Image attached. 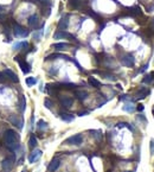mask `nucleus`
<instances>
[{"label": "nucleus", "mask_w": 154, "mask_h": 172, "mask_svg": "<svg viewBox=\"0 0 154 172\" xmlns=\"http://www.w3.org/2000/svg\"><path fill=\"white\" fill-rule=\"evenodd\" d=\"M5 75H6V77H8L11 81H13V82H19V79H18V76H17V74H14L12 70H10V69H6L5 70V73H4Z\"/></svg>", "instance_id": "nucleus-9"}, {"label": "nucleus", "mask_w": 154, "mask_h": 172, "mask_svg": "<svg viewBox=\"0 0 154 172\" xmlns=\"http://www.w3.org/2000/svg\"><path fill=\"white\" fill-rule=\"evenodd\" d=\"M68 46H69L68 43H56V44H54V48H55L56 50H64V49L68 48Z\"/></svg>", "instance_id": "nucleus-19"}, {"label": "nucleus", "mask_w": 154, "mask_h": 172, "mask_svg": "<svg viewBox=\"0 0 154 172\" xmlns=\"http://www.w3.org/2000/svg\"><path fill=\"white\" fill-rule=\"evenodd\" d=\"M54 37H55V39H59V38H71V39H74V37L71 35H69V33H67L64 31H61V30L58 32H56Z\"/></svg>", "instance_id": "nucleus-11"}, {"label": "nucleus", "mask_w": 154, "mask_h": 172, "mask_svg": "<svg viewBox=\"0 0 154 172\" xmlns=\"http://www.w3.org/2000/svg\"><path fill=\"white\" fill-rule=\"evenodd\" d=\"M121 63L125 67H133L134 65V57L132 55H126L121 58Z\"/></svg>", "instance_id": "nucleus-6"}, {"label": "nucleus", "mask_w": 154, "mask_h": 172, "mask_svg": "<svg viewBox=\"0 0 154 172\" xmlns=\"http://www.w3.org/2000/svg\"><path fill=\"white\" fill-rule=\"evenodd\" d=\"M39 1L43 4V6H48V7L51 6V0H39Z\"/></svg>", "instance_id": "nucleus-28"}, {"label": "nucleus", "mask_w": 154, "mask_h": 172, "mask_svg": "<svg viewBox=\"0 0 154 172\" xmlns=\"http://www.w3.org/2000/svg\"><path fill=\"white\" fill-rule=\"evenodd\" d=\"M4 139H5V145H6V147L10 151L14 152V151H17L20 147V144H19L20 137H19V134L15 131L7 129L5 132V134H4Z\"/></svg>", "instance_id": "nucleus-1"}, {"label": "nucleus", "mask_w": 154, "mask_h": 172, "mask_svg": "<svg viewBox=\"0 0 154 172\" xmlns=\"http://www.w3.org/2000/svg\"><path fill=\"white\" fill-rule=\"evenodd\" d=\"M87 114H88V112H82V113H79L78 115H79V116H84V115H87Z\"/></svg>", "instance_id": "nucleus-32"}, {"label": "nucleus", "mask_w": 154, "mask_h": 172, "mask_svg": "<svg viewBox=\"0 0 154 172\" xmlns=\"http://www.w3.org/2000/svg\"><path fill=\"white\" fill-rule=\"evenodd\" d=\"M10 121H11L12 123H14L18 128H23V120H21V119H18L15 115H11V116H10Z\"/></svg>", "instance_id": "nucleus-12"}, {"label": "nucleus", "mask_w": 154, "mask_h": 172, "mask_svg": "<svg viewBox=\"0 0 154 172\" xmlns=\"http://www.w3.org/2000/svg\"><path fill=\"white\" fill-rule=\"evenodd\" d=\"M38 23H39V20H38V17L36 14H32V15L29 17V25H30V27L36 29L38 26Z\"/></svg>", "instance_id": "nucleus-10"}, {"label": "nucleus", "mask_w": 154, "mask_h": 172, "mask_svg": "<svg viewBox=\"0 0 154 172\" xmlns=\"http://www.w3.org/2000/svg\"><path fill=\"white\" fill-rule=\"evenodd\" d=\"M68 19H69V17H68V15H65V17H64V18H62V19H61V21L58 23V29H59L61 31L67 29L68 23H69V20H68Z\"/></svg>", "instance_id": "nucleus-13"}, {"label": "nucleus", "mask_w": 154, "mask_h": 172, "mask_svg": "<svg viewBox=\"0 0 154 172\" xmlns=\"http://www.w3.org/2000/svg\"><path fill=\"white\" fill-rule=\"evenodd\" d=\"M40 157H42V151H40V150H33L32 153L29 156V162H30L31 164H33V163H36L37 160H39Z\"/></svg>", "instance_id": "nucleus-5"}, {"label": "nucleus", "mask_w": 154, "mask_h": 172, "mask_svg": "<svg viewBox=\"0 0 154 172\" xmlns=\"http://www.w3.org/2000/svg\"><path fill=\"white\" fill-rule=\"evenodd\" d=\"M59 101H61L62 106L65 107V108H70L73 106V103H74V100L71 97H69V96H61Z\"/></svg>", "instance_id": "nucleus-7"}, {"label": "nucleus", "mask_w": 154, "mask_h": 172, "mask_svg": "<svg viewBox=\"0 0 154 172\" xmlns=\"http://www.w3.org/2000/svg\"><path fill=\"white\" fill-rule=\"evenodd\" d=\"M75 95L77 96V98L81 100V101H84V100L88 97V93H87L85 90H76V91H75Z\"/></svg>", "instance_id": "nucleus-16"}, {"label": "nucleus", "mask_w": 154, "mask_h": 172, "mask_svg": "<svg viewBox=\"0 0 154 172\" xmlns=\"http://www.w3.org/2000/svg\"><path fill=\"white\" fill-rule=\"evenodd\" d=\"M82 140H83V137L81 134H75V135L68 138L64 141V144H68V145H79L82 143Z\"/></svg>", "instance_id": "nucleus-3"}, {"label": "nucleus", "mask_w": 154, "mask_h": 172, "mask_svg": "<svg viewBox=\"0 0 154 172\" xmlns=\"http://www.w3.org/2000/svg\"><path fill=\"white\" fill-rule=\"evenodd\" d=\"M88 82H89V85L91 87H95V88H100V87H101V82L97 81L95 77H89V79H88Z\"/></svg>", "instance_id": "nucleus-18"}, {"label": "nucleus", "mask_w": 154, "mask_h": 172, "mask_svg": "<svg viewBox=\"0 0 154 172\" xmlns=\"http://www.w3.org/2000/svg\"><path fill=\"white\" fill-rule=\"evenodd\" d=\"M14 160H15V157L13 158V157H7V158H5L4 160H2V163H1V166H2V170L5 172H10L12 169H13V166H14Z\"/></svg>", "instance_id": "nucleus-2"}, {"label": "nucleus", "mask_w": 154, "mask_h": 172, "mask_svg": "<svg viewBox=\"0 0 154 172\" xmlns=\"http://www.w3.org/2000/svg\"><path fill=\"white\" fill-rule=\"evenodd\" d=\"M19 62V65H20V68H21V71L24 73V74H27V73H30V70H31V67H30V64H27L25 61L23 62V61H18Z\"/></svg>", "instance_id": "nucleus-15"}, {"label": "nucleus", "mask_w": 154, "mask_h": 172, "mask_svg": "<svg viewBox=\"0 0 154 172\" xmlns=\"http://www.w3.org/2000/svg\"><path fill=\"white\" fill-rule=\"evenodd\" d=\"M142 82H144V83H152V77H151V76H146Z\"/></svg>", "instance_id": "nucleus-29"}, {"label": "nucleus", "mask_w": 154, "mask_h": 172, "mask_svg": "<svg viewBox=\"0 0 154 172\" xmlns=\"http://www.w3.org/2000/svg\"><path fill=\"white\" fill-rule=\"evenodd\" d=\"M37 83V79L36 77H27L26 79V85L27 86H33V85H36Z\"/></svg>", "instance_id": "nucleus-24"}, {"label": "nucleus", "mask_w": 154, "mask_h": 172, "mask_svg": "<svg viewBox=\"0 0 154 172\" xmlns=\"http://www.w3.org/2000/svg\"><path fill=\"white\" fill-rule=\"evenodd\" d=\"M134 109H135V108H134L132 104H126V106L123 107V110H126V112H129V113H132Z\"/></svg>", "instance_id": "nucleus-26"}, {"label": "nucleus", "mask_w": 154, "mask_h": 172, "mask_svg": "<svg viewBox=\"0 0 154 172\" xmlns=\"http://www.w3.org/2000/svg\"><path fill=\"white\" fill-rule=\"evenodd\" d=\"M150 148H151V154L154 153V140H151L150 141Z\"/></svg>", "instance_id": "nucleus-30"}, {"label": "nucleus", "mask_w": 154, "mask_h": 172, "mask_svg": "<svg viewBox=\"0 0 154 172\" xmlns=\"http://www.w3.org/2000/svg\"><path fill=\"white\" fill-rule=\"evenodd\" d=\"M37 128H38L39 131H44V129L48 128V123H46L45 121H43V120H39L38 123H37Z\"/></svg>", "instance_id": "nucleus-21"}, {"label": "nucleus", "mask_w": 154, "mask_h": 172, "mask_svg": "<svg viewBox=\"0 0 154 172\" xmlns=\"http://www.w3.org/2000/svg\"><path fill=\"white\" fill-rule=\"evenodd\" d=\"M136 109H138L139 112H142V110L145 109V107H144V104H138V107H136Z\"/></svg>", "instance_id": "nucleus-31"}, {"label": "nucleus", "mask_w": 154, "mask_h": 172, "mask_svg": "<svg viewBox=\"0 0 154 172\" xmlns=\"http://www.w3.org/2000/svg\"><path fill=\"white\" fill-rule=\"evenodd\" d=\"M126 172H134V171H126Z\"/></svg>", "instance_id": "nucleus-34"}, {"label": "nucleus", "mask_w": 154, "mask_h": 172, "mask_svg": "<svg viewBox=\"0 0 154 172\" xmlns=\"http://www.w3.org/2000/svg\"><path fill=\"white\" fill-rule=\"evenodd\" d=\"M4 77L6 79V75H5L4 73H0V80H1V79H4Z\"/></svg>", "instance_id": "nucleus-33"}, {"label": "nucleus", "mask_w": 154, "mask_h": 172, "mask_svg": "<svg viewBox=\"0 0 154 172\" xmlns=\"http://www.w3.org/2000/svg\"><path fill=\"white\" fill-rule=\"evenodd\" d=\"M81 5H82V0H71V2H70V6L73 8H79Z\"/></svg>", "instance_id": "nucleus-23"}, {"label": "nucleus", "mask_w": 154, "mask_h": 172, "mask_svg": "<svg viewBox=\"0 0 154 172\" xmlns=\"http://www.w3.org/2000/svg\"><path fill=\"white\" fill-rule=\"evenodd\" d=\"M13 32H14V36H17V37H26V36H29V30L21 27V26L18 25V24L14 25Z\"/></svg>", "instance_id": "nucleus-4"}, {"label": "nucleus", "mask_w": 154, "mask_h": 172, "mask_svg": "<svg viewBox=\"0 0 154 172\" xmlns=\"http://www.w3.org/2000/svg\"><path fill=\"white\" fill-rule=\"evenodd\" d=\"M29 146H30V147H31L32 150H33V148H34V147L37 146V138H36V137H34L33 134H32V135L30 137V141H29Z\"/></svg>", "instance_id": "nucleus-20"}, {"label": "nucleus", "mask_w": 154, "mask_h": 172, "mask_svg": "<svg viewBox=\"0 0 154 172\" xmlns=\"http://www.w3.org/2000/svg\"><path fill=\"white\" fill-rule=\"evenodd\" d=\"M153 115H154V108H153Z\"/></svg>", "instance_id": "nucleus-35"}, {"label": "nucleus", "mask_w": 154, "mask_h": 172, "mask_svg": "<svg viewBox=\"0 0 154 172\" xmlns=\"http://www.w3.org/2000/svg\"><path fill=\"white\" fill-rule=\"evenodd\" d=\"M25 104H26L25 96L21 95V96H20V113H24V112H25Z\"/></svg>", "instance_id": "nucleus-22"}, {"label": "nucleus", "mask_w": 154, "mask_h": 172, "mask_svg": "<svg viewBox=\"0 0 154 172\" xmlns=\"http://www.w3.org/2000/svg\"><path fill=\"white\" fill-rule=\"evenodd\" d=\"M59 165H61V162H59V159L58 158H55V159H52L51 160V163L49 164V166H48V170L50 172H55L58 168H59Z\"/></svg>", "instance_id": "nucleus-8"}, {"label": "nucleus", "mask_w": 154, "mask_h": 172, "mask_svg": "<svg viewBox=\"0 0 154 172\" xmlns=\"http://www.w3.org/2000/svg\"><path fill=\"white\" fill-rule=\"evenodd\" d=\"M148 94H150V90H148V89L141 88V89H139V90L136 91V97H138V98H145Z\"/></svg>", "instance_id": "nucleus-14"}, {"label": "nucleus", "mask_w": 154, "mask_h": 172, "mask_svg": "<svg viewBox=\"0 0 154 172\" xmlns=\"http://www.w3.org/2000/svg\"><path fill=\"white\" fill-rule=\"evenodd\" d=\"M61 119H62L63 121H65V122H71V121H74L75 116H74L73 114H67V113H61Z\"/></svg>", "instance_id": "nucleus-17"}, {"label": "nucleus", "mask_w": 154, "mask_h": 172, "mask_svg": "<svg viewBox=\"0 0 154 172\" xmlns=\"http://www.w3.org/2000/svg\"><path fill=\"white\" fill-rule=\"evenodd\" d=\"M44 106H45L48 109H51L52 106H54V103H52V101H51L50 98H45V100H44Z\"/></svg>", "instance_id": "nucleus-25"}, {"label": "nucleus", "mask_w": 154, "mask_h": 172, "mask_svg": "<svg viewBox=\"0 0 154 172\" xmlns=\"http://www.w3.org/2000/svg\"><path fill=\"white\" fill-rule=\"evenodd\" d=\"M132 11H133L132 13H133L134 15H139V14H141V11H140V8H139V7H133V8H132Z\"/></svg>", "instance_id": "nucleus-27"}]
</instances>
